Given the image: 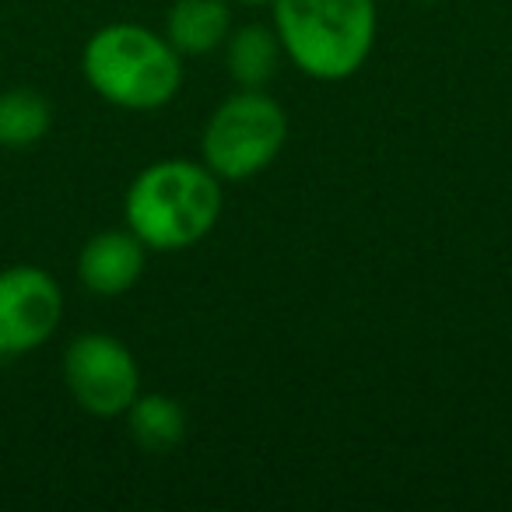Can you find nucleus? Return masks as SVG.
<instances>
[{
	"label": "nucleus",
	"instance_id": "obj_1",
	"mask_svg": "<svg viewBox=\"0 0 512 512\" xmlns=\"http://www.w3.org/2000/svg\"><path fill=\"white\" fill-rule=\"evenodd\" d=\"M123 218L148 249L158 253L190 249L218 225L221 179L193 158L151 162L127 186Z\"/></svg>",
	"mask_w": 512,
	"mask_h": 512
},
{
	"label": "nucleus",
	"instance_id": "obj_2",
	"mask_svg": "<svg viewBox=\"0 0 512 512\" xmlns=\"http://www.w3.org/2000/svg\"><path fill=\"white\" fill-rule=\"evenodd\" d=\"M81 74L102 102L127 113L169 106L183 85L179 50L165 32L137 22H113L92 32L81 53Z\"/></svg>",
	"mask_w": 512,
	"mask_h": 512
},
{
	"label": "nucleus",
	"instance_id": "obj_3",
	"mask_svg": "<svg viewBox=\"0 0 512 512\" xmlns=\"http://www.w3.org/2000/svg\"><path fill=\"white\" fill-rule=\"evenodd\" d=\"M271 11L288 64L313 81L351 78L376 46V0H274Z\"/></svg>",
	"mask_w": 512,
	"mask_h": 512
},
{
	"label": "nucleus",
	"instance_id": "obj_4",
	"mask_svg": "<svg viewBox=\"0 0 512 512\" xmlns=\"http://www.w3.org/2000/svg\"><path fill=\"white\" fill-rule=\"evenodd\" d=\"M288 141V113L264 88H239L218 102L200 134L204 165L221 183H246L278 162Z\"/></svg>",
	"mask_w": 512,
	"mask_h": 512
},
{
	"label": "nucleus",
	"instance_id": "obj_5",
	"mask_svg": "<svg viewBox=\"0 0 512 512\" xmlns=\"http://www.w3.org/2000/svg\"><path fill=\"white\" fill-rule=\"evenodd\" d=\"M64 383L81 411L120 418L141 393V369L113 334H81L64 351Z\"/></svg>",
	"mask_w": 512,
	"mask_h": 512
},
{
	"label": "nucleus",
	"instance_id": "obj_6",
	"mask_svg": "<svg viewBox=\"0 0 512 512\" xmlns=\"http://www.w3.org/2000/svg\"><path fill=\"white\" fill-rule=\"evenodd\" d=\"M64 320V292L43 267L15 264L0 271V355L39 351Z\"/></svg>",
	"mask_w": 512,
	"mask_h": 512
},
{
	"label": "nucleus",
	"instance_id": "obj_7",
	"mask_svg": "<svg viewBox=\"0 0 512 512\" xmlns=\"http://www.w3.org/2000/svg\"><path fill=\"white\" fill-rule=\"evenodd\" d=\"M144 264H148V246L130 228H106L81 246L78 281L99 299H116L141 281Z\"/></svg>",
	"mask_w": 512,
	"mask_h": 512
},
{
	"label": "nucleus",
	"instance_id": "obj_8",
	"mask_svg": "<svg viewBox=\"0 0 512 512\" xmlns=\"http://www.w3.org/2000/svg\"><path fill=\"white\" fill-rule=\"evenodd\" d=\"M232 32L228 0H176L165 15V39L179 50V57H204L225 46Z\"/></svg>",
	"mask_w": 512,
	"mask_h": 512
},
{
	"label": "nucleus",
	"instance_id": "obj_9",
	"mask_svg": "<svg viewBox=\"0 0 512 512\" xmlns=\"http://www.w3.org/2000/svg\"><path fill=\"white\" fill-rule=\"evenodd\" d=\"M281 39L267 25H242L225 39V71L239 88H267L281 67Z\"/></svg>",
	"mask_w": 512,
	"mask_h": 512
},
{
	"label": "nucleus",
	"instance_id": "obj_10",
	"mask_svg": "<svg viewBox=\"0 0 512 512\" xmlns=\"http://www.w3.org/2000/svg\"><path fill=\"white\" fill-rule=\"evenodd\" d=\"M130 439L144 453H169L183 442L186 435V414L179 400L165 393H137V400L127 407Z\"/></svg>",
	"mask_w": 512,
	"mask_h": 512
},
{
	"label": "nucleus",
	"instance_id": "obj_11",
	"mask_svg": "<svg viewBox=\"0 0 512 512\" xmlns=\"http://www.w3.org/2000/svg\"><path fill=\"white\" fill-rule=\"evenodd\" d=\"M53 109L36 88L0 92V148L25 151L50 134Z\"/></svg>",
	"mask_w": 512,
	"mask_h": 512
},
{
	"label": "nucleus",
	"instance_id": "obj_12",
	"mask_svg": "<svg viewBox=\"0 0 512 512\" xmlns=\"http://www.w3.org/2000/svg\"><path fill=\"white\" fill-rule=\"evenodd\" d=\"M232 4H246V8H271L274 0H232Z\"/></svg>",
	"mask_w": 512,
	"mask_h": 512
},
{
	"label": "nucleus",
	"instance_id": "obj_13",
	"mask_svg": "<svg viewBox=\"0 0 512 512\" xmlns=\"http://www.w3.org/2000/svg\"><path fill=\"white\" fill-rule=\"evenodd\" d=\"M421 4H435V0H421Z\"/></svg>",
	"mask_w": 512,
	"mask_h": 512
}]
</instances>
